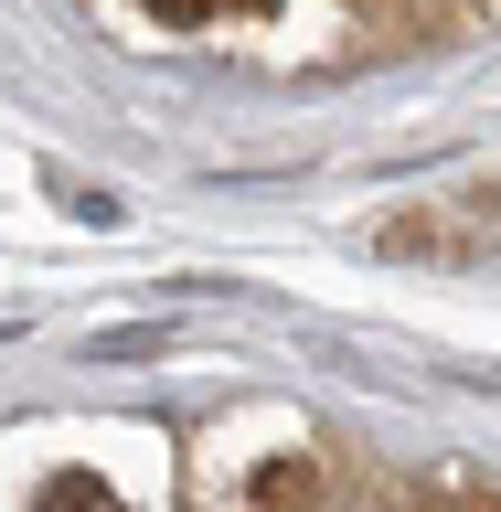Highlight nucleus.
Returning <instances> with one entry per match:
<instances>
[{"mask_svg":"<svg viewBox=\"0 0 501 512\" xmlns=\"http://www.w3.org/2000/svg\"><path fill=\"white\" fill-rule=\"evenodd\" d=\"M32 512H128V502H118L96 470H54L43 491H32Z\"/></svg>","mask_w":501,"mask_h":512,"instance_id":"f257e3e1","label":"nucleus"},{"mask_svg":"<svg viewBox=\"0 0 501 512\" xmlns=\"http://www.w3.org/2000/svg\"><path fill=\"white\" fill-rule=\"evenodd\" d=\"M139 11H150L160 32H203L214 11H235V0H139Z\"/></svg>","mask_w":501,"mask_h":512,"instance_id":"f03ea898","label":"nucleus"},{"mask_svg":"<svg viewBox=\"0 0 501 512\" xmlns=\"http://www.w3.org/2000/svg\"><path fill=\"white\" fill-rule=\"evenodd\" d=\"M299 491H310V470H299V459H278V470H256V502H299Z\"/></svg>","mask_w":501,"mask_h":512,"instance_id":"7ed1b4c3","label":"nucleus"}]
</instances>
